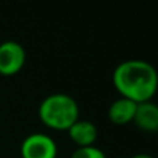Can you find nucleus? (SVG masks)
I'll use <instances>...</instances> for the list:
<instances>
[{
  "instance_id": "obj_1",
  "label": "nucleus",
  "mask_w": 158,
  "mask_h": 158,
  "mask_svg": "<svg viewBox=\"0 0 158 158\" xmlns=\"http://www.w3.org/2000/svg\"><path fill=\"white\" fill-rule=\"evenodd\" d=\"M112 83L121 97L136 104L146 103L151 101L158 90V72L147 61L128 60L114 69Z\"/></svg>"
},
{
  "instance_id": "obj_2",
  "label": "nucleus",
  "mask_w": 158,
  "mask_h": 158,
  "mask_svg": "<svg viewBox=\"0 0 158 158\" xmlns=\"http://www.w3.org/2000/svg\"><path fill=\"white\" fill-rule=\"evenodd\" d=\"M39 117L46 126L56 131H68L79 119V107L68 94L54 93L39 106Z\"/></svg>"
},
{
  "instance_id": "obj_3",
  "label": "nucleus",
  "mask_w": 158,
  "mask_h": 158,
  "mask_svg": "<svg viewBox=\"0 0 158 158\" xmlns=\"http://www.w3.org/2000/svg\"><path fill=\"white\" fill-rule=\"evenodd\" d=\"M22 158H56L57 144L44 133H32L25 137L21 146Z\"/></svg>"
},
{
  "instance_id": "obj_4",
  "label": "nucleus",
  "mask_w": 158,
  "mask_h": 158,
  "mask_svg": "<svg viewBox=\"0 0 158 158\" xmlns=\"http://www.w3.org/2000/svg\"><path fill=\"white\" fill-rule=\"evenodd\" d=\"M25 63V50L13 40L0 44V72L11 75L18 72Z\"/></svg>"
},
{
  "instance_id": "obj_5",
  "label": "nucleus",
  "mask_w": 158,
  "mask_h": 158,
  "mask_svg": "<svg viewBox=\"0 0 158 158\" xmlns=\"http://www.w3.org/2000/svg\"><path fill=\"white\" fill-rule=\"evenodd\" d=\"M68 136L78 147H89L94 146L97 140V128L94 123L86 119H78L68 129Z\"/></svg>"
},
{
  "instance_id": "obj_6",
  "label": "nucleus",
  "mask_w": 158,
  "mask_h": 158,
  "mask_svg": "<svg viewBox=\"0 0 158 158\" xmlns=\"http://www.w3.org/2000/svg\"><path fill=\"white\" fill-rule=\"evenodd\" d=\"M133 122L137 128L144 132L158 131V104L153 101L140 103L136 107Z\"/></svg>"
},
{
  "instance_id": "obj_7",
  "label": "nucleus",
  "mask_w": 158,
  "mask_h": 158,
  "mask_svg": "<svg viewBox=\"0 0 158 158\" xmlns=\"http://www.w3.org/2000/svg\"><path fill=\"white\" fill-rule=\"evenodd\" d=\"M137 104L128 98L119 97L110 106L108 118L114 125H126L133 122L135 112H136Z\"/></svg>"
},
{
  "instance_id": "obj_8",
  "label": "nucleus",
  "mask_w": 158,
  "mask_h": 158,
  "mask_svg": "<svg viewBox=\"0 0 158 158\" xmlns=\"http://www.w3.org/2000/svg\"><path fill=\"white\" fill-rule=\"evenodd\" d=\"M71 158H106V154L100 148L89 146V147H78Z\"/></svg>"
},
{
  "instance_id": "obj_9",
  "label": "nucleus",
  "mask_w": 158,
  "mask_h": 158,
  "mask_svg": "<svg viewBox=\"0 0 158 158\" xmlns=\"http://www.w3.org/2000/svg\"><path fill=\"white\" fill-rule=\"evenodd\" d=\"M131 158H154L150 154H136V156H132Z\"/></svg>"
}]
</instances>
